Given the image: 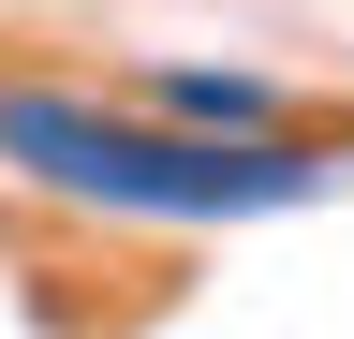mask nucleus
<instances>
[{
  "mask_svg": "<svg viewBox=\"0 0 354 339\" xmlns=\"http://www.w3.org/2000/svg\"><path fill=\"white\" fill-rule=\"evenodd\" d=\"M0 162H30L44 192L148 206V222H236V206H295L325 162L281 133H192V118H104L59 89H0Z\"/></svg>",
  "mask_w": 354,
  "mask_h": 339,
  "instance_id": "obj_1",
  "label": "nucleus"
},
{
  "mask_svg": "<svg viewBox=\"0 0 354 339\" xmlns=\"http://www.w3.org/2000/svg\"><path fill=\"white\" fill-rule=\"evenodd\" d=\"M162 118H192V133H266L281 104H266L251 74H162Z\"/></svg>",
  "mask_w": 354,
  "mask_h": 339,
  "instance_id": "obj_2",
  "label": "nucleus"
}]
</instances>
